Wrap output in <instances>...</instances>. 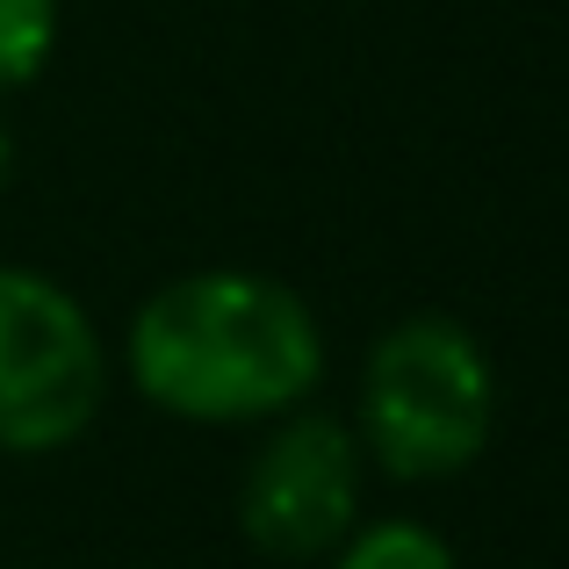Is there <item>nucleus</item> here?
<instances>
[{"instance_id":"f257e3e1","label":"nucleus","mask_w":569,"mask_h":569,"mask_svg":"<svg viewBox=\"0 0 569 569\" xmlns=\"http://www.w3.org/2000/svg\"><path fill=\"white\" fill-rule=\"evenodd\" d=\"M138 397L188 426H267L318 397L325 332L289 281L260 267H194L138 303L123 332Z\"/></svg>"},{"instance_id":"423d86ee","label":"nucleus","mask_w":569,"mask_h":569,"mask_svg":"<svg viewBox=\"0 0 569 569\" xmlns=\"http://www.w3.org/2000/svg\"><path fill=\"white\" fill-rule=\"evenodd\" d=\"M66 0H0V94L29 87L58 51Z\"/></svg>"},{"instance_id":"39448f33","label":"nucleus","mask_w":569,"mask_h":569,"mask_svg":"<svg viewBox=\"0 0 569 569\" xmlns=\"http://www.w3.org/2000/svg\"><path fill=\"white\" fill-rule=\"evenodd\" d=\"M332 569H461V556L426 519H368L332 548Z\"/></svg>"},{"instance_id":"20e7f679","label":"nucleus","mask_w":569,"mask_h":569,"mask_svg":"<svg viewBox=\"0 0 569 569\" xmlns=\"http://www.w3.org/2000/svg\"><path fill=\"white\" fill-rule=\"evenodd\" d=\"M361 483L368 455L353 426L296 403L267 418V440L238 476V527L267 562H325L361 527Z\"/></svg>"},{"instance_id":"f03ea898","label":"nucleus","mask_w":569,"mask_h":569,"mask_svg":"<svg viewBox=\"0 0 569 569\" xmlns=\"http://www.w3.org/2000/svg\"><path fill=\"white\" fill-rule=\"evenodd\" d=\"M498 432V368L461 318L418 310L389 325L361 368L353 440L389 483H447Z\"/></svg>"},{"instance_id":"0eeeda50","label":"nucleus","mask_w":569,"mask_h":569,"mask_svg":"<svg viewBox=\"0 0 569 569\" xmlns=\"http://www.w3.org/2000/svg\"><path fill=\"white\" fill-rule=\"evenodd\" d=\"M8 173H14V130H8V116H0V188H8Z\"/></svg>"},{"instance_id":"7ed1b4c3","label":"nucleus","mask_w":569,"mask_h":569,"mask_svg":"<svg viewBox=\"0 0 569 569\" xmlns=\"http://www.w3.org/2000/svg\"><path fill=\"white\" fill-rule=\"evenodd\" d=\"M109 403L87 303L43 267L0 260V455H66Z\"/></svg>"}]
</instances>
